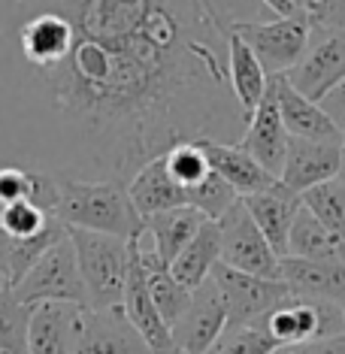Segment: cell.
<instances>
[{"label":"cell","instance_id":"17","mask_svg":"<svg viewBox=\"0 0 345 354\" xmlns=\"http://www.w3.org/2000/svg\"><path fill=\"white\" fill-rule=\"evenodd\" d=\"M243 203L248 209V215L254 218V224L261 227V233L267 236V243L272 245V252L279 257L288 254V233H291L294 215L303 206V200L297 191H291L288 185L276 182L270 188L258 191V194L243 197Z\"/></svg>","mask_w":345,"mask_h":354},{"label":"cell","instance_id":"38","mask_svg":"<svg viewBox=\"0 0 345 354\" xmlns=\"http://www.w3.org/2000/svg\"><path fill=\"white\" fill-rule=\"evenodd\" d=\"M263 6H267L270 12H276V15H291V12H297L291 3H288V0H261Z\"/></svg>","mask_w":345,"mask_h":354},{"label":"cell","instance_id":"15","mask_svg":"<svg viewBox=\"0 0 345 354\" xmlns=\"http://www.w3.org/2000/svg\"><path fill=\"white\" fill-rule=\"evenodd\" d=\"M288 131L282 124V115H279V103L272 97V88L267 82V94L261 97V103L254 106L252 118L245 124V133L239 136L236 146L248 151L267 173H272L279 179L285 164V151H288Z\"/></svg>","mask_w":345,"mask_h":354},{"label":"cell","instance_id":"12","mask_svg":"<svg viewBox=\"0 0 345 354\" xmlns=\"http://www.w3.org/2000/svg\"><path fill=\"white\" fill-rule=\"evenodd\" d=\"M73 354H151L122 306L82 309Z\"/></svg>","mask_w":345,"mask_h":354},{"label":"cell","instance_id":"1","mask_svg":"<svg viewBox=\"0 0 345 354\" xmlns=\"http://www.w3.org/2000/svg\"><path fill=\"white\" fill-rule=\"evenodd\" d=\"M236 0H0V167L122 182L179 142H239Z\"/></svg>","mask_w":345,"mask_h":354},{"label":"cell","instance_id":"8","mask_svg":"<svg viewBox=\"0 0 345 354\" xmlns=\"http://www.w3.org/2000/svg\"><path fill=\"white\" fill-rule=\"evenodd\" d=\"M215 224H218V236H221V263H227V267L239 272H252V276L279 279V254L272 252L267 236L248 215L243 197Z\"/></svg>","mask_w":345,"mask_h":354},{"label":"cell","instance_id":"40","mask_svg":"<svg viewBox=\"0 0 345 354\" xmlns=\"http://www.w3.org/2000/svg\"><path fill=\"white\" fill-rule=\"evenodd\" d=\"M336 179L345 182V142H342V167H339V176H336Z\"/></svg>","mask_w":345,"mask_h":354},{"label":"cell","instance_id":"7","mask_svg":"<svg viewBox=\"0 0 345 354\" xmlns=\"http://www.w3.org/2000/svg\"><path fill=\"white\" fill-rule=\"evenodd\" d=\"M209 276L218 285L224 306H227V327L224 330L261 324L272 306L282 303L291 294V288L282 279H263V276H252V272H239L221 261L212 267Z\"/></svg>","mask_w":345,"mask_h":354},{"label":"cell","instance_id":"23","mask_svg":"<svg viewBox=\"0 0 345 354\" xmlns=\"http://www.w3.org/2000/svg\"><path fill=\"white\" fill-rule=\"evenodd\" d=\"M140 267H142V276H146V288L151 300H155V309L167 321V327H173L182 318V312L188 309L191 291L173 276L170 263L160 261L155 248H142V239H140Z\"/></svg>","mask_w":345,"mask_h":354},{"label":"cell","instance_id":"14","mask_svg":"<svg viewBox=\"0 0 345 354\" xmlns=\"http://www.w3.org/2000/svg\"><path fill=\"white\" fill-rule=\"evenodd\" d=\"M270 88H272V97L279 103V115H282L288 136H297V140H321V142L345 140V133L330 122V115L321 109V103L309 100L306 94L297 91L285 79V73L270 76Z\"/></svg>","mask_w":345,"mask_h":354},{"label":"cell","instance_id":"36","mask_svg":"<svg viewBox=\"0 0 345 354\" xmlns=\"http://www.w3.org/2000/svg\"><path fill=\"white\" fill-rule=\"evenodd\" d=\"M318 103H321V109H324L327 115H330V122L345 133V82L333 85L330 91H327Z\"/></svg>","mask_w":345,"mask_h":354},{"label":"cell","instance_id":"21","mask_svg":"<svg viewBox=\"0 0 345 354\" xmlns=\"http://www.w3.org/2000/svg\"><path fill=\"white\" fill-rule=\"evenodd\" d=\"M203 221L209 218H203L194 206H176V209L146 215L142 218V230L151 236V248L158 252L160 261L173 263L182 248L194 239V233L203 227Z\"/></svg>","mask_w":345,"mask_h":354},{"label":"cell","instance_id":"13","mask_svg":"<svg viewBox=\"0 0 345 354\" xmlns=\"http://www.w3.org/2000/svg\"><path fill=\"white\" fill-rule=\"evenodd\" d=\"M345 142V140H342ZM342 142H321V140H288L285 164L279 173V182L288 185L291 191L303 194V191L315 188V185L336 179L342 167Z\"/></svg>","mask_w":345,"mask_h":354},{"label":"cell","instance_id":"41","mask_svg":"<svg viewBox=\"0 0 345 354\" xmlns=\"http://www.w3.org/2000/svg\"><path fill=\"white\" fill-rule=\"evenodd\" d=\"M0 354H3V351H0Z\"/></svg>","mask_w":345,"mask_h":354},{"label":"cell","instance_id":"27","mask_svg":"<svg viewBox=\"0 0 345 354\" xmlns=\"http://www.w3.org/2000/svg\"><path fill=\"white\" fill-rule=\"evenodd\" d=\"M34 306L21 303L10 285H0V351L28 354V330Z\"/></svg>","mask_w":345,"mask_h":354},{"label":"cell","instance_id":"9","mask_svg":"<svg viewBox=\"0 0 345 354\" xmlns=\"http://www.w3.org/2000/svg\"><path fill=\"white\" fill-rule=\"evenodd\" d=\"M285 79L315 103L333 85L345 82V30H312L306 55Z\"/></svg>","mask_w":345,"mask_h":354},{"label":"cell","instance_id":"24","mask_svg":"<svg viewBox=\"0 0 345 354\" xmlns=\"http://www.w3.org/2000/svg\"><path fill=\"white\" fill-rule=\"evenodd\" d=\"M221 261V236H218V224L215 221H203V227L194 233V239L182 248L179 257L170 263L173 276L194 291L206 279H209L212 267Z\"/></svg>","mask_w":345,"mask_h":354},{"label":"cell","instance_id":"37","mask_svg":"<svg viewBox=\"0 0 345 354\" xmlns=\"http://www.w3.org/2000/svg\"><path fill=\"white\" fill-rule=\"evenodd\" d=\"M10 261H12V236L0 227V285H10Z\"/></svg>","mask_w":345,"mask_h":354},{"label":"cell","instance_id":"22","mask_svg":"<svg viewBox=\"0 0 345 354\" xmlns=\"http://www.w3.org/2000/svg\"><path fill=\"white\" fill-rule=\"evenodd\" d=\"M288 254L306 257V261L345 263V236L321 224L306 206L297 209L291 233H288Z\"/></svg>","mask_w":345,"mask_h":354},{"label":"cell","instance_id":"28","mask_svg":"<svg viewBox=\"0 0 345 354\" xmlns=\"http://www.w3.org/2000/svg\"><path fill=\"white\" fill-rule=\"evenodd\" d=\"M67 236V227L58 221V218H49L39 233L34 236H12V261H10V288H15L21 279H25V272L34 267V263L43 257L49 248L58 243V239Z\"/></svg>","mask_w":345,"mask_h":354},{"label":"cell","instance_id":"19","mask_svg":"<svg viewBox=\"0 0 345 354\" xmlns=\"http://www.w3.org/2000/svg\"><path fill=\"white\" fill-rule=\"evenodd\" d=\"M200 146L206 151V160L215 173L221 176L239 197L258 194V191L276 185L279 179L272 173H267L263 167L254 160L248 151H243L236 142H218V140H200Z\"/></svg>","mask_w":345,"mask_h":354},{"label":"cell","instance_id":"18","mask_svg":"<svg viewBox=\"0 0 345 354\" xmlns=\"http://www.w3.org/2000/svg\"><path fill=\"white\" fill-rule=\"evenodd\" d=\"M279 279L291 288V294L345 306V263H324L285 254L279 257Z\"/></svg>","mask_w":345,"mask_h":354},{"label":"cell","instance_id":"10","mask_svg":"<svg viewBox=\"0 0 345 354\" xmlns=\"http://www.w3.org/2000/svg\"><path fill=\"white\" fill-rule=\"evenodd\" d=\"M227 327V306L212 276L191 291V303L170 327L179 354H203Z\"/></svg>","mask_w":345,"mask_h":354},{"label":"cell","instance_id":"29","mask_svg":"<svg viewBox=\"0 0 345 354\" xmlns=\"http://www.w3.org/2000/svg\"><path fill=\"white\" fill-rule=\"evenodd\" d=\"M300 200L321 224H327L330 230L345 236V182L342 179L321 182L315 188L303 191Z\"/></svg>","mask_w":345,"mask_h":354},{"label":"cell","instance_id":"2","mask_svg":"<svg viewBox=\"0 0 345 354\" xmlns=\"http://www.w3.org/2000/svg\"><path fill=\"white\" fill-rule=\"evenodd\" d=\"M55 218L64 227H82L94 233H109L118 239L142 236V215L136 212L127 185L122 182H88L58 179V206Z\"/></svg>","mask_w":345,"mask_h":354},{"label":"cell","instance_id":"25","mask_svg":"<svg viewBox=\"0 0 345 354\" xmlns=\"http://www.w3.org/2000/svg\"><path fill=\"white\" fill-rule=\"evenodd\" d=\"M28 203L39 206L43 212L55 215L58 206V179L39 170H25V167H0V206L10 203Z\"/></svg>","mask_w":345,"mask_h":354},{"label":"cell","instance_id":"5","mask_svg":"<svg viewBox=\"0 0 345 354\" xmlns=\"http://www.w3.org/2000/svg\"><path fill=\"white\" fill-rule=\"evenodd\" d=\"M15 297L28 306L39 303H73L88 309V294L85 281L76 263V252L70 236L58 239L49 252L25 272V279L12 288Z\"/></svg>","mask_w":345,"mask_h":354},{"label":"cell","instance_id":"4","mask_svg":"<svg viewBox=\"0 0 345 354\" xmlns=\"http://www.w3.org/2000/svg\"><path fill=\"white\" fill-rule=\"evenodd\" d=\"M234 34L254 52V58L261 61L267 76H279L294 70L306 55L312 19L309 12H291L276 15L272 21H236Z\"/></svg>","mask_w":345,"mask_h":354},{"label":"cell","instance_id":"33","mask_svg":"<svg viewBox=\"0 0 345 354\" xmlns=\"http://www.w3.org/2000/svg\"><path fill=\"white\" fill-rule=\"evenodd\" d=\"M49 218H55V215L43 212V209L28 203V200L0 206V227L10 233V236H34V233H39L49 224Z\"/></svg>","mask_w":345,"mask_h":354},{"label":"cell","instance_id":"30","mask_svg":"<svg viewBox=\"0 0 345 354\" xmlns=\"http://www.w3.org/2000/svg\"><path fill=\"white\" fill-rule=\"evenodd\" d=\"M185 194H188V206H194L197 212L203 215V218H209V221H218L221 215L239 200L236 191L230 188V185L224 182L215 170L206 173V179L197 182L194 188H188Z\"/></svg>","mask_w":345,"mask_h":354},{"label":"cell","instance_id":"20","mask_svg":"<svg viewBox=\"0 0 345 354\" xmlns=\"http://www.w3.org/2000/svg\"><path fill=\"white\" fill-rule=\"evenodd\" d=\"M127 194H131L136 212L146 218V215L164 212V209H176V206H188V194L182 185H176L164 164V155L149 160L146 167L133 173V179L127 182Z\"/></svg>","mask_w":345,"mask_h":354},{"label":"cell","instance_id":"32","mask_svg":"<svg viewBox=\"0 0 345 354\" xmlns=\"http://www.w3.org/2000/svg\"><path fill=\"white\" fill-rule=\"evenodd\" d=\"M164 164L170 176L176 179V185H182V188H194L197 182L206 179V173L212 170L209 160H206V151L203 146L197 142H179V146H173L170 151L164 155Z\"/></svg>","mask_w":345,"mask_h":354},{"label":"cell","instance_id":"39","mask_svg":"<svg viewBox=\"0 0 345 354\" xmlns=\"http://www.w3.org/2000/svg\"><path fill=\"white\" fill-rule=\"evenodd\" d=\"M288 3H291L297 12H312V6H315V0H288Z\"/></svg>","mask_w":345,"mask_h":354},{"label":"cell","instance_id":"3","mask_svg":"<svg viewBox=\"0 0 345 354\" xmlns=\"http://www.w3.org/2000/svg\"><path fill=\"white\" fill-rule=\"evenodd\" d=\"M67 236L73 243L76 263L85 281L88 309L122 306L127 263H131V245H127V239L109 236V233L82 230V227H67Z\"/></svg>","mask_w":345,"mask_h":354},{"label":"cell","instance_id":"6","mask_svg":"<svg viewBox=\"0 0 345 354\" xmlns=\"http://www.w3.org/2000/svg\"><path fill=\"white\" fill-rule=\"evenodd\" d=\"M261 324L279 342V348H285V345L345 333V306L330 300H315V297L288 294L282 303H276L267 312V318Z\"/></svg>","mask_w":345,"mask_h":354},{"label":"cell","instance_id":"35","mask_svg":"<svg viewBox=\"0 0 345 354\" xmlns=\"http://www.w3.org/2000/svg\"><path fill=\"white\" fill-rule=\"evenodd\" d=\"M276 354H345V333L324 336V339H309V342H297L285 345Z\"/></svg>","mask_w":345,"mask_h":354},{"label":"cell","instance_id":"34","mask_svg":"<svg viewBox=\"0 0 345 354\" xmlns=\"http://www.w3.org/2000/svg\"><path fill=\"white\" fill-rule=\"evenodd\" d=\"M309 19L312 30H345V0H315Z\"/></svg>","mask_w":345,"mask_h":354},{"label":"cell","instance_id":"26","mask_svg":"<svg viewBox=\"0 0 345 354\" xmlns=\"http://www.w3.org/2000/svg\"><path fill=\"white\" fill-rule=\"evenodd\" d=\"M227 67H230V88L236 94V103L243 106V112L252 118L254 106L261 103V97L267 94V70L261 67V61L254 58V52L239 39L236 34H230V55H227Z\"/></svg>","mask_w":345,"mask_h":354},{"label":"cell","instance_id":"11","mask_svg":"<svg viewBox=\"0 0 345 354\" xmlns=\"http://www.w3.org/2000/svg\"><path fill=\"white\" fill-rule=\"evenodd\" d=\"M142 236H146V233H142ZM142 236L127 239V245H131V263H127L122 309H124V315L131 318V324L140 330V336L146 339L151 354H179L170 327H167V321L160 318V312L155 309V300H151V294L146 288V276H142V267H140V239Z\"/></svg>","mask_w":345,"mask_h":354},{"label":"cell","instance_id":"31","mask_svg":"<svg viewBox=\"0 0 345 354\" xmlns=\"http://www.w3.org/2000/svg\"><path fill=\"white\" fill-rule=\"evenodd\" d=\"M279 342L267 333L263 324L252 327H236V330H224L203 354H276Z\"/></svg>","mask_w":345,"mask_h":354},{"label":"cell","instance_id":"16","mask_svg":"<svg viewBox=\"0 0 345 354\" xmlns=\"http://www.w3.org/2000/svg\"><path fill=\"white\" fill-rule=\"evenodd\" d=\"M82 306L73 303H39L34 306L28 330V354H73Z\"/></svg>","mask_w":345,"mask_h":354}]
</instances>
